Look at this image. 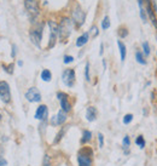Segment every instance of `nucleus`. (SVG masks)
I'll use <instances>...</instances> for the list:
<instances>
[{
	"label": "nucleus",
	"instance_id": "nucleus-1",
	"mask_svg": "<svg viewBox=\"0 0 157 166\" xmlns=\"http://www.w3.org/2000/svg\"><path fill=\"white\" fill-rule=\"evenodd\" d=\"M92 155L93 150L88 147H84L77 154L79 166H92Z\"/></svg>",
	"mask_w": 157,
	"mask_h": 166
},
{
	"label": "nucleus",
	"instance_id": "nucleus-2",
	"mask_svg": "<svg viewBox=\"0 0 157 166\" xmlns=\"http://www.w3.org/2000/svg\"><path fill=\"white\" fill-rule=\"evenodd\" d=\"M73 26H74L73 20H70V18H63L62 20V23L58 26V35L62 40H65L69 38V35L71 34V31H73Z\"/></svg>",
	"mask_w": 157,
	"mask_h": 166
},
{
	"label": "nucleus",
	"instance_id": "nucleus-3",
	"mask_svg": "<svg viewBox=\"0 0 157 166\" xmlns=\"http://www.w3.org/2000/svg\"><path fill=\"white\" fill-rule=\"evenodd\" d=\"M75 79H76V75H75V70H74V69H65L62 73L63 83H64L68 87H73V86H74Z\"/></svg>",
	"mask_w": 157,
	"mask_h": 166
},
{
	"label": "nucleus",
	"instance_id": "nucleus-4",
	"mask_svg": "<svg viewBox=\"0 0 157 166\" xmlns=\"http://www.w3.org/2000/svg\"><path fill=\"white\" fill-rule=\"evenodd\" d=\"M48 27H50V44L48 47H53L56 45V39L58 35V24L55 21H48Z\"/></svg>",
	"mask_w": 157,
	"mask_h": 166
},
{
	"label": "nucleus",
	"instance_id": "nucleus-5",
	"mask_svg": "<svg viewBox=\"0 0 157 166\" xmlns=\"http://www.w3.org/2000/svg\"><path fill=\"white\" fill-rule=\"evenodd\" d=\"M0 98L4 103H9L11 101L10 86L6 81H0Z\"/></svg>",
	"mask_w": 157,
	"mask_h": 166
},
{
	"label": "nucleus",
	"instance_id": "nucleus-6",
	"mask_svg": "<svg viewBox=\"0 0 157 166\" xmlns=\"http://www.w3.org/2000/svg\"><path fill=\"white\" fill-rule=\"evenodd\" d=\"M85 18H86L85 12L80 9V6H76V9H74V11H73V22H74V24L79 26V27L82 26L84 22H85Z\"/></svg>",
	"mask_w": 157,
	"mask_h": 166
},
{
	"label": "nucleus",
	"instance_id": "nucleus-7",
	"mask_svg": "<svg viewBox=\"0 0 157 166\" xmlns=\"http://www.w3.org/2000/svg\"><path fill=\"white\" fill-rule=\"evenodd\" d=\"M26 10L31 17H36L39 15V2L37 0H26L24 1Z\"/></svg>",
	"mask_w": 157,
	"mask_h": 166
},
{
	"label": "nucleus",
	"instance_id": "nucleus-8",
	"mask_svg": "<svg viewBox=\"0 0 157 166\" xmlns=\"http://www.w3.org/2000/svg\"><path fill=\"white\" fill-rule=\"evenodd\" d=\"M42 28H44V26L40 24L39 27H36L35 29H33L30 32L31 42L34 45H36L37 47H40V42H41V39H42Z\"/></svg>",
	"mask_w": 157,
	"mask_h": 166
},
{
	"label": "nucleus",
	"instance_id": "nucleus-9",
	"mask_svg": "<svg viewBox=\"0 0 157 166\" xmlns=\"http://www.w3.org/2000/svg\"><path fill=\"white\" fill-rule=\"evenodd\" d=\"M26 98L29 101V102H40L41 101V94L40 91L36 89V87H30L27 92H26Z\"/></svg>",
	"mask_w": 157,
	"mask_h": 166
},
{
	"label": "nucleus",
	"instance_id": "nucleus-10",
	"mask_svg": "<svg viewBox=\"0 0 157 166\" xmlns=\"http://www.w3.org/2000/svg\"><path fill=\"white\" fill-rule=\"evenodd\" d=\"M57 97H58V100L61 102V108H62L63 112H65V113L70 112V110H71V104L69 103L68 96H66L64 92H58V94H57Z\"/></svg>",
	"mask_w": 157,
	"mask_h": 166
},
{
	"label": "nucleus",
	"instance_id": "nucleus-11",
	"mask_svg": "<svg viewBox=\"0 0 157 166\" xmlns=\"http://www.w3.org/2000/svg\"><path fill=\"white\" fill-rule=\"evenodd\" d=\"M47 115H48L47 105H45V104L39 105L36 112H35V119H37V120H46Z\"/></svg>",
	"mask_w": 157,
	"mask_h": 166
},
{
	"label": "nucleus",
	"instance_id": "nucleus-12",
	"mask_svg": "<svg viewBox=\"0 0 157 166\" xmlns=\"http://www.w3.org/2000/svg\"><path fill=\"white\" fill-rule=\"evenodd\" d=\"M65 121H66V113L63 112L62 109H61V110L58 112V114H57L56 116H53L51 124H52V125H62Z\"/></svg>",
	"mask_w": 157,
	"mask_h": 166
},
{
	"label": "nucleus",
	"instance_id": "nucleus-13",
	"mask_svg": "<svg viewBox=\"0 0 157 166\" xmlns=\"http://www.w3.org/2000/svg\"><path fill=\"white\" fill-rule=\"evenodd\" d=\"M146 12H148V15H149V17H150L152 24L157 28V20H156V16H155V12H154V10H152V7H151V0H146Z\"/></svg>",
	"mask_w": 157,
	"mask_h": 166
},
{
	"label": "nucleus",
	"instance_id": "nucleus-14",
	"mask_svg": "<svg viewBox=\"0 0 157 166\" xmlns=\"http://www.w3.org/2000/svg\"><path fill=\"white\" fill-rule=\"evenodd\" d=\"M86 119L88 121H94L97 119V108L95 107H88L86 110Z\"/></svg>",
	"mask_w": 157,
	"mask_h": 166
},
{
	"label": "nucleus",
	"instance_id": "nucleus-15",
	"mask_svg": "<svg viewBox=\"0 0 157 166\" xmlns=\"http://www.w3.org/2000/svg\"><path fill=\"white\" fill-rule=\"evenodd\" d=\"M88 38H90V34L88 33H84L81 36H79L77 40H76V46L77 47H82L84 45H86L87 41H88Z\"/></svg>",
	"mask_w": 157,
	"mask_h": 166
},
{
	"label": "nucleus",
	"instance_id": "nucleus-16",
	"mask_svg": "<svg viewBox=\"0 0 157 166\" xmlns=\"http://www.w3.org/2000/svg\"><path fill=\"white\" fill-rule=\"evenodd\" d=\"M117 45H119L120 53H121V61L123 62V61L126 60V53H127V51H126V45L121 41V40H119V41H117Z\"/></svg>",
	"mask_w": 157,
	"mask_h": 166
},
{
	"label": "nucleus",
	"instance_id": "nucleus-17",
	"mask_svg": "<svg viewBox=\"0 0 157 166\" xmlns=\"http://www.w3.org/2000/svg\"><path fill=\"white\" fill-rule=\"evenodd\" d=\"M91 139H92V132H91V131H88V130H85V131H84V133H82L81 143H82V144H85V143L90 142Z\"/></svg>",
	"mask_w": 157,
	"mask_h": 166
},
{
	"label": "nucleus",
	"instance_id": "nucleus-18",
	"mask_svg": "<svg viewBox=\"0 0 157 166\" xmlns=\"http://www.w3.org/2000/svg\"><path fill=\"white\" fill-rule=\"evenodd\" d=\"M41 79L44 80V81H51V79H52V74H51V72L48 70V69H44L42 72H41Z\"/></svg>",
	"mask_w": 157,
	"mask_h": 166
},
{
	"label": "nucleus",
	"instance_id": "nucleus-19",
	"mask_svg": "<svg viewBox=\"0 0 157 166\" xmlns=\"http://www.w3.org/2000/svg\"><path fill=\"white\" fill-rule=\"evenodd\" d=\"M135 58H137V62H138V63H140V65H146V60H145V57H144V55H143L141 51H137Z\"/></svg>",
	"mask_w": 157,
	"mask_h": 166
},
{
	"label": "nucleus",
	"instance_id": "nucleus-20",
	"mask_svg": "<svg viewBox=\"0 0 157 166\" xmlns=\"http://www.w3.org/2000/svg\"><path fill=\"white\" fill-rule=\"evenodd\" d=\"M135 144L139 147V148H144L145 147V139H144V137L143 136H138L137 137V139H135Z\"/></svg>",
	"mask_w": 157,
	"mask_h": 166
},
{
	"label": "nucleus",
	"instance_id": "nucleus-21",
	"mask_svg": "<svg viewBox=\"0 0 157 166\" xmlns=\"http://www.w3.org/2000/svg\"><path fill=\"white\" fill-rule=\"evenodd\" d=\"M109 27H110V18L108 16H105L104 20L102 21V28H103V31H106Z\"/></svg>",
	"mask_w": 157,
	"mask_h": 166
},
{
	"label": "nucleus",
	"instance_id": "nucleus-22",
	"mask_svg": "<svg viewBox=\"0 0 157 166\" xmlns=\"http://www.w3.org/2000/svg\"><path fill=\"white\" fill-rule=\"evenodd\" d=\"M143 52H144V55H146V56L150 55V45H149L148 41H144V42H143Z\"/></svg>",
	"mask_w": 157,
	"mask_h": 166
},
{
	"label": "nucleus",
	"instance_id": "nucleus-23",
	"mask_svg": "<svg viewBox=\"0 0 157 166\" xmlns=\"http://www.w3.org/2000/svg\"><path fill=\"white\" fill-rule=\"evenodd\" d=\"M122 146H123L125 149H128V148H129V146H130V138H129V136H125V137H123Z\"/></svg>",
	"mask_w": 157,
	"mask_h": 166
},
{
	"label": "nucleus",
	"instance_id": "nucleus-24",
	"mask_svg": "<svg viewBox=\"0 0 157 166\" xmlns=\"http://www.w3.org/2000/svg\"><path fill=\"white\" fill-rule=\"evenodd\" d=\"M132 120H133V114H126L125 116H123V124H125V125L130 124Z\"/></svg>",
	"mask_w": 157,
	"mask_h": 166
},
{
	"label": "nucleus",
	"instance_id": "nucleus-25",
	"mask_svg": "<svg viewBox=\"0 0 157 166\" xmlns=\"http://www.w3.org/2000/svg\"><path fill=\"white\" fill-rule=\"evenodd\" d=\"M65 131H66V129H65V127H64L63 130H61V131H59V133L57 135V137L55 138V141H53V143H58V142H59V141L62 139V137H63V136H64V132H65Z\"/></svg>",
	"mask_w": 157,
	"mask_h": 166
},
{
	"label": "nucleus",
	"instance_id": "nucleus-26",
	"mask_svg": "<svg viewBox=\"0 0 157 166\" xmlns=\"http://www.w3.org/2000/svg\"><path fill=\"white\" fill-rule=\"evenodd\" d=\"M85 76H86V80H87V81L91 80V78H90V63H88V62L86 63V68H85Z\"/></svg>",
	"mask_w": 157,
	"mask_h": 166
},
{
	"label": "nucleus",
	"instance_id": "nucleus-27",
	"mask_svg": "<svg viewBox=\"0 0 157 166\" xmlns=\"http://www.w3.org/2000/svg\"><path fill=\"white\" fill-rule=\"evenodd\" d=\"M98 141H99V147L103 148L104 147V136H103V133H98Z\"/></svg>",
	"mask_w": 157,
	"mask_h": 166
},
{
	"label": "nucleus",
	"instance_id": "nucleus-28",
	"mask_svg": "<svg viewBox=\"0 0 157 166\" xmlns=\"http://www.w3.org/2000/svg\"><path fill=\"white\" fill-rule=\"evenodd\" d=\"M73 61H74V57H73V56H64V61H63V62H64L65 65L71 63Z\"/></svg>",
	"mask_w": 157,
	"mask_h": 166
},
{
	"label": "nucleus",
	"instance_id": "nucleus-29",
	"mask_svg": "<svg viewBox=\"0 0 157 166\" xmlns=\"http://www.w3.org/2000/svg\"><path fill=\"white\" fill-rule=\"evenodd\" d=\"M119 34H120V36H121V38H125V36L128 35V32H127V29H126V28H121V29H120V32H119Z\"/></svg>",
	"mask_w": 157,
	"mask_h": 166
},
{
	"label": "nucleus",
	"instance_id": "nucleus-30",
	"mask_svg": "<svg viewBox=\"0 0 157 166\" xmlns=\"http://www.w3.org/2000/svg\"><path fill=\"white\" fill-rule=\"evenodd\" d=\"M42 166H50V158H48V155H45L44 161H42Z\"/></svg>",
	"mask_w": 157,
	"mask_h": 166
},
{
	"label": "nucleus",
	"instance_id": "nucleus-31",
	"mask_svg": "<svg viewBox=\"0 0 157 166\" xmlns=\"http://www.w3.org/2000/svg\"><path fill=\"white\" fill-rule=\"evenodd\" d=\"M92 33H93V36L98 35V29H97V27H92Z\"/></svg>",
	"mask_w": 157,
	"mask_h": 166
},
{
	"label": "nucleus",
	"instance_id": "nucleus-32",
	"mask_svg": "<svg viewBox=\"0 0 157 166\" xmlns=\"http://www.w3.org/2000/svg\"><path fill=\"white\" fill-rule=\"evenodd\" d=\"M7 165V161L4 160V159H0V166H6Z\"/></svg>",
	"mask_w": 157,
	"mask_h": 166
},
{
	"label": "nucleus",
	"instance_id": "nucleus-33",
	"mask_svg": "<svg viewBox=\"0 0 157 166\" xmlns=\"http://www.w3.org/2000/svg\"><path fill=\"white\" fill-rule=\"evenodd\" d=\"M0 120H1V115H0Z\"/></svg>",
	"mask_w": 157,
	"mask_h": 166
},
{
	"label": "nucleus",
	"instance_id": "nucleus-34",
	"mask_svg": "<svg viewBox=\"0 0 157 166\" xmlns=\"http://www.w3.org/2000/svg\"><path fill=\"white\" fill-rule=\"evenodd\" d=\"M156 39H157V36H156Z\"/></svg>",
	"mask_w": 157,
	"mask_h": 166
}]
</instances>
